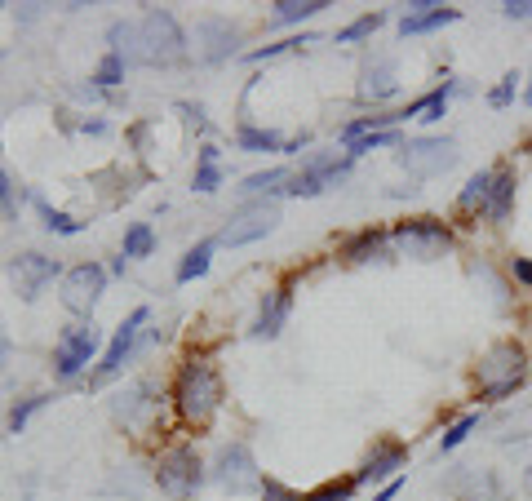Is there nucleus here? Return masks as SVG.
Masks as SVG:
<instances>
[{
    "label": "nucleus",
    "instance_id": "obj_1",
    "mask_svg": "<svg viewBox=\"0 0 532 501\" xmlns=\"http://www.w3.org/2000/svg\"><path fill=\"white\" fill-rule=\"evenodd\" d=\"M173 408H178L182 426H191V431L209 426L213 413L222 408V377H218V368H213L209 360H200V355L182 360L178 377H173Z\"/></svg>",
    "mask_w": 532,
    "mask_h": 501
},
{
    "label": "nucleus",
    "instance_id": "obj_2",
    "mask_svg": "<svg viewBox=\"0 0 532 501\" xmlns=\"http://www.w3.org/2000/svg\"><path fill=\"white\" fill-rule=\"evenodd\" d=\"M479 400L484 404H501L528 382V351L519 342H497L493 351L479 360Z\"/></svg>",
    "mask_w": 532,
    "mask_h": 501
},
{
    "label": "nucleus",
    "instance_id": "obj_3",
    "mask_svg": "<svg viewBox=\"0 0 532 501\" xmlns=\"http://www.w3.org/2000/svg\"><path fill=\"white\" fill-rule=\"evenodd\" d=\"M138 45H142V63L151 67H173L187 58V36H182L178 18L169 9H147L138 18Z\"/></svg>",
    "mask_w": 532,
    "mask_h": 501
},
{
    "label": "nucleus",
    "instance_id": "obj_4",
    "mask_svg": "<svg viewBox=\"0 0 532 501\" xmlns=\"http://www.w3.org/2000/svg\"><path fill=\"white\" fill-rule=\"evenodd\" d=\"M156 484H160V493L173 497V501H191V497H196V488L204 484L200 453L191 444L169 448V453L156 462Z\"/></svg>",
    "mask_w": 532,
    "mask_h": 501
},
{
    "label": "nucleus",
    "instance_id": "obj_5",
    "mask_svg": "<svg viewBox=\"0 0 532 501\" xmlns=\"http://www.w3.org/2000/svg\"><path fill=\"white\" fill-rule=\"evenodd\" d=\"M391 244L399 253H408V258H439V253L453 249V227L439 218H408L399 222V227L391 231Z\"/></svg>",
    "mask_w": 532,
    "mask_h": 501
},
{
    "label": "nucleus",
    "instance_id": "obj_6",
    "mask_svg": "<svg viewBox=\"0 0 532 501\" xmlns=\"http://www.w3.org/2000/svg\"><path fill=\"white\" fill-rule=\"evenodd\" d=\"M275 227H280V204H275V200H249L240 213H231V222L222 227L218 244H227V249H244V244L266 240Z\"/></svg>",
    "mask_w": 532,
    "mask_h": 501
},
{
    "label": "nucleus",
    "instance_id": "obj_7",
    "mask_svg": "<svg viewBox=\"0 0 532 501\" xmlns=\"http://www.w3.org/2000/svg\"><path fill=\"white\" fill-rule=\"evenodd\" d=\"M395 156L413 178H439L457 165V138H408Z\"/></svg>",
    "mask_w": 532,
    "mask_h": 501
},
{
    "label": "nucleus",
    "instance_id": "obj_8",
    "mask_svg": "<svg viewBox=\"0 0 532 501\" xmlns=\"http://www.w3.org/2000/svg\"><path fill=\"white\" fill-rule=\"evenodd\" d=\"M98 342H102V333L94 329V320L71 324V329L58 337V346H54V373L63 377V382L80 377L89 368V360L98 355Z\"/></svg>",
    "mask_w": 532,
    "mask_h": 501
},
{
    "label": "nucleus",
    "instance_id": "obj_9",
    "mask_svg": "<svg viewBox=\"0 0 532 501\" xmlns=\"http://www.w3.org/2000/svg\"><path fill=\"white\" fill-rule=\"evenodd\" d=\"M213 484L227 488V493H262V475H258V462H253V448L249 444H227L213 462Z\"/></svg>",
    "mask_w": 532,
    "mask_h": 501
},
{
    "label": "nucleus",
    "instance_id": "obj_10",
    "mask_svg": "<svg viewBox=\"0 0 532 501\" xmlns=\"http://www.w3.org/2000/svg\"><path fill=\"white\" fill-rule=\"evenodd\" d=\"M102 289H107V271L98 262H76L71 271H63V306L71 315H80V320L94 315Z\"/></svg>",
    "mask_w": 532,
    "mask_h": 501
},
{
    "label": "nucleus",
    "instance_id": "obj_11",
    "mask_svg": "<svg viewBox=\"0 0 532 501\" xmlns=\"http://www.w3.org/2000/svg\"><path fill=\"white\" fill-rule=\"evenodd\" d=\"M151 320V311L147 306H138V311H129V320L120 324L116 333H111V342H107V351H102V360L94 368V382H107V377H116L120 368L129 364V355L138 351V337H142V324Z\"/></svg>",
    "mask_w": 532,
    "mask_h": 501
},
{
    "label": "nucleus",
    "instance_id": "obj_12",
    "mask_svg": "<svg viewBox=\"0 0 532 501\" xmlns=\"http://www.w3.org/2000/svg\"><path fill=\"white\" fill-rule=\"evenodd\" d=\"M58 275H63L58 258H45V253H23V258L9 262V280H14L23 302H36L40 293H45V284H54Z\"/></svg>",
    "mask_w": 532,
    "mask_h": 501
},
{
    "label": "nucleus",
    "instance_id": "obj_13",
    "mask_svg": "<svg viewBox=\"0 0 532 501\" xmlns=\"http://www.w3.org/2000/svg\"><path fill=\"white\" fill-rule=\"evenodd\" d=\"M196 45H200L204 63H218V58L235 54V45H240V27H235L231 18H204V23L196 27Z\"/></svg>",
    "mask_w": 532,
    "mask_h": 501
},
{
    "label": "nucleus",
    "instance_id": "obj_14",
    "mask_svg": "<svg viewBox=\"0 0 532 501\" xmlns=\"http://www.w3.org/2000/svg\"><path fill=\"white\" fill-rule=\"evenodd\" d=\"M289 311H293V293L289 289H271L262 298L258 306V320H253V337H280L284 333V320H289Z\"/></svg>",
    "mask_w": 532,
    "mask_h": 501
},
{
    "label": "nucleus",
    "instance_id": "obj_15",
    "mask_svg": "<svg viewBox=\"0 0 532 501\" xmlns=\"http://www.w3.org/2000/svg\"><path fill=\"white\" fill-rule=\"evenodd\" d=\"M408 462V448L404 444H382L368 462L355 470V484H391L395 479V470Z\"/></svg>",
    "mask_w": 532,
    "mask_h": 501
},
{
    "label": "nucleus",
    "instance_id": "obj_16",
    "mask_svg": "<svg viewBox=\"0 0 532 501\" xmlns=\"http://www.w3.org/2000/svg\"><path fill=\"white\" fill-rule=\"evenodd\" d=\"M386 253H391V231H382V227H364L342 244L346 262H377V258H386Z\"/></svg>",
    "mask_w": 532,
    "mask_h": 501
},
{
    "label": "nucleus",
    "instance_id": "obj_17",
    "mask_svg": "<svg viewBox=\"0 0 532 501\" xmlns=\"http://www.w3.org/2000/svg\"><path fill=\"white\" fill-rule=\"evenodd\" d=\"M515 169L510 165H497V178H493V196H488V209H484V222H493V227H501V222L515 213Z\"/></svg>",
    "mask_w": 532,
    "mask_h": 501
},
{
    "label": "nucleus",
    "instance_id": "obj_18",
    "mask_svg": "<svg viewBox=\"0 0 532 501\" xmlns=\"http://www.w3.org/2000/svg\"><path fill=\"white\" fill-rule=\"evenodd\" d=\"M395 94H399V80H395V63H391V58L368 63L364 76H360V98L364 102H386V98H395Z\"/></svg>",
    "mask_w": 532,
    "mask_h": 501
},
{
    "label": "nucleus",
    "instance_id": "obj_19",
    "mask_svg": "<svg viewBox=\"0 0 532 501\" xmlns=\"http://www.w3.org/2000/svg\"><path fill=\"white\" fill-rule=\"evenodd\" d=\"M493 178H497V169H479L475 178L457 191V213H466V218H484L488 196H493Z\"/></svg>",
    "mask_w": 532,
    "mask_h": 501
},
{
    "label": "nucleus",
    "instance_id": "obj_20",
    "mask_svg": "<svg viewBox=\"0 0 532 501\" xmlns=\"http://www.w3.org/2000/svg\"><path fill=\"white\" fill-rule=\"evenodd\" d=\"M302 169H306V173H315V178H320L324 187H337V182H342L346 173L355 169V160L346 156V151H324V156H311V160H306Z\"/></svg>",
    "mask_w": 532,
    "mask_h": 501
},
{
    "label": "nucleus",
    "instance_id": "obj_21",
    "mask_svg": "<svg viewBox=\"0 0 532 501\" xmlns=\"http://www.w3.org/2000/svg\"><path fill=\"white\" fill-rule=\"evenodd\" d=\"M462 18V9H453V5H439L431 9V14H413V18H399V36H422V32H435V27H448V23H457Z\"/></svg>",
    "mask_w": 532,
    "mask_h": 501
},
{
    "label": "nucleus",
    "instance_id": "obj_22",
    "mask_svg": "<svg viewBox=\"0 0 532 501\" xmlns=\"http://www.w3.org/2000/svg\"><path fill=\"white\" fill-rule=\"evenodd\" d=\"M457 501H501L497 475H488V470H470V475H462V484H457Z\"/></svg>",
    "mask_w": 532,
    "mask_h": 501
},
{
    "label": "nucleus",
    "instance_id": "obj_23",
    "mask_svg": "<svg viewBox=\"0 0 532 501\" xmlns=\"http://www.w3.org/2000/svg\"><path fill=\"white\" fill-rule=\"evenodd\" d=\"M289 178H293L289 169H284V165H275V169L249 173V178L240 182V191H244V196H275V191H284V187H289Z\"/></svg>",
    "mask_w": 532,
    "mask_h": 501
},
{
    "label": "nucleus",
    "instance_id": "obj_24",
    "mask_svg": "<svg viewBox=\"0 0 532 501\" xmlns=\"http://www.w3.org/2000/svg\"><path fill=\"white\" fill-rule=\"evenodd\" d=\"M213 249H218V240H200L196 249L182 253V262H178V284L200 280V275L209 271V262H213Z\"/></svg>",
    "mask_w": 532,
    "mask_h": 501
},
{
    "label": "nucleus",
    "instance_id": "obj_25",
    "mask_svg": "<svg viewBox=\"0 0 532 501\" xmlns=\"http://www.w3.org/2000/svg\"><path fill=\"white\" fill-rule=\"evenodd\" d=\"M111 54H120L125 63H142V45H138V23H111L107 27Z\"/></svg>",
    "mask_w": 532,
    "mask_h": 501
},
{
    "label": "nucleus",
    "instance_id": "obj_26",
    "mask_svg": "<svg viewBox=\"0 0 532 501\" xmlns=\"http://www.w3.org/2000/svg\"><path fill=\"white\" fill-rule=\"evenodd\" d=\"M151 382H138V386H129V391H120L116 395V417L120 422H138V413H151Z\"/></svg>",
    "mask_w": 532,
    "mask_h": 501
},
{
    "label": "nucleus",
    "instance_id": "obj_27",
    "mask_svg": "<svg viewBox=\"0 0 532 501\" xmlns=\"http://www.w3.org/2000/svg\"><path fill=\"white\" fill-rule=\"evenodd\" d=\"M235 147L240 151H284L289 142H284L275 129H258V125H240V134H235Z\"/></svg>",
    "mask_w": 532,
    "mask_h": 501
},
{
    "label": "nucleus",
    "instance_id": "obj_28",
    "mask_svg": "<svg viewBox=\"0 0 532 501\" xmlns=\"http://www.w3.org/2000/svg\"><path fill=\"white\" fill-rule=\"evenodd\" d=\"M320 9H329V5H324V0H275L271 18L275 23H306V18H315Z\"/></svg>",
    "mask_w": 532,
    "mask_h": 501
},
{
    "label": "nucleus",
    "instance_id": "obj_29",
    "mask_svg": "<svg viewBox=\"0 0 532 501\" xmlns=\"http://www.w3.org/2000/svg\"><path fill=\"white\" fill-rule=\"evenodd\" d=\"M36 213H40V222H45V231H54V235H80L85 231V222H76L71 213L54 209V204L40 200V196H36Z\"/></svg>",
    "mask_w": 532,
    "mask_h": 501
},
{
    "label": "nucleus",
    "instance_id": "obj_30",
    "mask_svg": "<svg viewBox=\"0 0 532 501\" xmlns=\"http://www.w3.org/2000/svg\"><path fill=\"white\" fill-rule=\"evenodd\" d=\"M151 249H156V231L147 222H133L125 231V244H120V258H151Z\"/></svg>",
    "mask_w": 532,
    "mask_h": 501
},
{
    "label": "nucleus",
    "instance_id": "obj_31",
    "mask_svg": "<svg viewBox=\"0 0 532 501\" xmlns=\"http://www.w3.org/2000/svg\"><path fill=\"white\" fill-rule=\"evenodd\" d=\"M377 147H404V138L395 134V129H382V134H364V138H355L351 147H346V156L351 160H360V156H368V151H377Z\"/></svg>",
    "mask_w": 532,
    "mask_h": 501
},
{
    "label": "nucleus",
    "instance_id": "obj_32",
    "mask_svg": "<svg viewBox=\"0 0 532 501\" xmlns=\"http://www.w3.org/2000/svg\"><path fill=\"white\" fill-rule=\"evenodd\" d=\"M475 426H479V413H466V417H457V422L448 426L444 435H439V453H457V448H462L466 439H470V431H475Z\"/></svg>",
    "mask_w": 532,
    "mask_h": 501
},
{
    "label": "nucleus",
    "instance_id": "obj_33",
    "mask_svg": "<svg viewBox=\"0 0 532 501\" xmlns=\"http://www.w3.org/2000/svg\"><path fill=\"white\" fill-rule=\"evenodd\" d=\"M382 23H386V14H360L355 23H346L342 32H337V45H355V40H368Z\"/></svg>",
    "mask_w": 532,
    "mask_h": 501
},
{
    "label": "nucleus",
    "instance_id": "obj_34",
    "mask_svg": "<svg viewBox=\"0 0 532 501\" xmlns=\"http://www.w3.org/2000/svg\"><path fill=\"white\" fill-rule=\"evenodd\" d=\"M355 488H360V484H355V475L351 479H329V484H320L315 493H306L302 501H351Z\"/></svg>",
    "mask_w": 532,
    "mask_h": 501
},
{
    "label": "nucleus",
    "instance_id": "obj_35",
    "mask_svg": "<svg viewBox=\"0 0 532 501\" xmlns=\"http://www.w3.org/2000/svg\"><path fill=\"white\" fill-rule=\"evenodd\" d=\"M324 191H329V187H324V182L315 178V173L298 169V173H293V178H289V187H284V196H298V200H315V196H324Z\"/></svg>",
    "mask_w": 532,
    "mask_h": 501
},
{
    "label": "nucleus",
    "instance_id": "obj_36",
    "mask_svg": "<svg viewBox=\"0 0 532 501\" xmlns=\"http://www.w3.org/2000/svg\"><path fill=\"white\" fill-rule=\"evenodd\" d=\"M302 45H315V36L275 40V45H266V49H253V54H249V63H271V58H280V54H293V49H302Z\"/></svg>",
    "mask_w": 532,
    "mask_h": 501
},
{
    "label": "nucleus",
    "instance_id": "obj_37",
    "mask_svg": "<svg viewBox=\"0 0 532 501\" xmlns=\"http://www.w3.org/2000/svg\"><path fill=\"white\" fill-rule=\"evenodd\" d=\"M125 58H120V54H111V49H107V58H102V63H98V71H94V80H98V85L102 89H116L120 85V80H125Z\"/></svg>",
    "mask_w": 532,
    "mask_h": 501
},
{
    "label": "nucleus",
    "instance_id": "obj_38",
    "mask_svg": "<svg viewBox=\"0 0 532 501\" xmlns=\"http://www.w3.org/2000/svg\"><path fill=\"white\" fill-rule=\"evenodd\" d=\"M515 94H519V76L515 71H510V76H501L497 85H493V94H488V107H510V102H515Z\"/></svg>",
    "mask_w": 532,
    "mask_h": 501
},
{
    "label": "nucleus",
    "instance_id": "obj_39",
    "mask_svg": "<svg viewBox=\"0 0 532 501\" xmlns=\"http://www.w3.org/2000/svg\"><path fill=\"white\" fill-rule=\"evenodd\" d=\"M45 404H49V395H32V400H23V404L14 408V413H9V431L18 435L27 422H32V413H36V408H45Z\"/></svg>",
    "mask_w": 532,
    "mask_h": 501
},
{
    "label": "nucleus",
    "instance_id": "obj_40",
    "mask_svg": "<svg viewBox=\"0 0 532 501\" xmlns=\"http://www.w3.org/2000/svg\"><path fill=\"white\" fill-rule=\"evenodd\" d=\"M191 187L204 191V196H209V191H218V187H222V169H218V165H200L196 178H191Z\"/></svg>",
    "mask_w": 532,
    "mask_h": 501
},
{
    "label": "nucleus",
    "instance_id": "obj_41",
    "mask_svg": "<svg viewBox=\"0 0 532 501\" xmlns=\"http://www.w3.org/2000/svg\"><path fill=\"white\" fill-rule=\"evenodd\" d=\"M262 501H302V493H293L280 479H262Z\"/></svg>",
    "mask_w": 532,
    "mask_h": 501
},
{
    "label": "nucleus",
    "instance_id": "obj_42",
    "mask_svg": "<svg viewBox=\"0 0 532 501\" xmlns=\"http://www.w3.org/2000/svg\"><path fill=\"white\" fill-rule=\"evenodd\" d=\"M501 14H506L510 23H524V18H532V0H506V5H501Z\"/></svg>",
    "mask_w": 532,
    "mask_h": 501
},
{
    "label": "nucleus",
    "instance_id": "obj_43",
    "mask_svg": "<svg viewBox=\"0 0 532 501\" xmlns=\"http://www.w3.org/2000/svg\"><path fill=\"white\" fill-rule=\"evenodd\" d=\"M510 275H515L519 284H528V289H532V262H528V258H510Z\"/></svg>",
    "mask_w": 532,
    "mask_h": 501
},
{
    "label": "nucleus",
    "instance_id": "obj_44",
    "mask_svg": "<svg viewBox=\"0 0 532 501\" xmlns=\"http://www.w3.org/2000/svg\"><path fill=\"white\" fill-rule=\"evenodd\" d=\"M9 204H14V182L9 173H0V213H9Z\"/></svg>",
    "mask_w": 532,
    "mask_h": 501
},
{
    "label": "nucleus",
    "instance_id": "obj_45",
    "mask_svg": "<svg viewBox=\"0 0 532 501\" xmlns=\"http://www.w3.org/2000/svg\"><path fill=\"white\" fill-rule=\"evenodd\" d=\"M399 488H404V475H395V479H391V484H382V493H377L373 501H391V497L399 493Z\"/></svg>",
    "mask_w": 532,
    "mask_h": 501
},
{
    "label": "nucleus",
    "instance_id": "obj_46",
    "mask_svg": "<svg viewBox=\"0 0 532 501\" xmlns=\"http://www.w3.org/2000/svg\"><path fill=\"white\" fill-rule=\"evenodd\" d=\"M431 9H439V0H413V5H408V18H413V14H431Z\"/></svg>",
    "mask_w": 532,
    "mask_h": 501
},
{
    "label": "nucleus",
    "instance_id": "obj_47",
    "mask_svg": "<svg viewBox=\"0 0 532 501\" xmlns=\"http://www.w3.org/2000/svg\"><path fill=\"white\" fill-rule=\"evenodd\" d=\"M200 165H218V147H204L200 151Z\"/></svg>",
    "mask_w": 532,
    "mask_h": 501
},
{
    "label": "nucleus",
    "instance_id": "obj_48",
    "mask_svg": "<svg viewBox=\"0 0 532 501\" xmlns=\"http://www.w3.org/2000/svg\"><path fill=\"white\" fill-rule=\"evenodd\" d=\"M524 102H528V107H532V85H528V89H524Z\"/></svg>",
    "mask_w": 532,
    "mask_h": 501
},
{
    "label": "nucleus",
    "instance_id": "obj_49",
    "mask_svg": "<svg viewBox=\"0 0 532 501\" xmlns=\"http://www.w3.org/2000/svg\"><path fill=\"white\" fill-rule=\"evenodd\" d=\"M528 151H532V142H528Z\"/></svg>",
    "mask_w": 532,
    "mask_h": 501
}]
</instances>
